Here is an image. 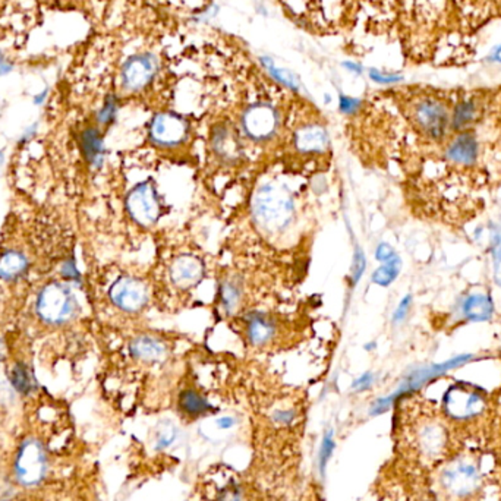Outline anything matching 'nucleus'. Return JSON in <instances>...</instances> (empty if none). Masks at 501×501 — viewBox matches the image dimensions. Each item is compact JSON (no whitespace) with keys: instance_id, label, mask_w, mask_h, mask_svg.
Returning <instances> with one entry per match:
<instances>
[{"instance_id":"obj_35","label":"nucleus","mask_w":501,"mask_h":501,"mask_svg":"<svg viewBox=\"0 0 501 501\" xmlns=\"http://www.w3.org/2000/svg\"><path fill=\"white\" fill-rule=\"evenodd\" d=\"M396 255V251L389 245V243H380V245L377 247L376 249V260L380 261V263H387L390 260H393Z\"/></svg>"},{"instance_id":"obj_9","label":"nucleus","mask_w":501,"mask_h":501,"mask_svg":"<svg viewBox=\"0 0 501 501\" xmlns=\"http://www.w3.org/2000/svg\"><path fill=\"white\" fill-rule=\"evenodd\" d=\"M414 119L419 131L428 138L439 141L447 134L450 116L440 101L427 98L419 101L414 110Z\"/></svg>"},{"instance_id":"obj_14","label":"nucleus","mask_w":501,"mask_h":501,"mask_svg":"<svg viewBox=\"0 0 501 501\" xmlns=\"http://www.w3.org/2000/svg\"><path fill=\"white\" fill-rule=\"evenodd\" d=\"M169 273L175 286L188 289L191 286H195L202 279L204 265L195 256L181 255L172 263Z\"/></svg>"},{"instance_id":"obj_39","label":"nucleus","mask_w":501,"mask_h":501,"mask_svg":"<svg viewBox=\"0 0 501 501\" xmlns=\"http://www.w3.org/2000/svg\"><path fill=\"white\" fill-rule=\"evenodd\" d=\"M62 276L69 281H80L81 276H80V272H78V268H76L73 260H68L65 264H63Z\"/></svg>"},{"instance_id":"obj_37","label":"nucleus","mask_w":501,"mask_h":501,"mask_svg":"<svg viewBox=\"0 0 501 501\" xmlns=\"http://www.w3.org/2000/svg\"><path fill=\"white\" fill-rule=\"evenodd\" d=\"M176 440V430H166L159 434V439L156 443V450H164V448L169 447Z\"/></svg>"},{"instance_id":"obj_13","label":"nucleus","mask_w":501,"mask_h":501,"mask_svg":"<svg viewBox=\"0 0 501 501\" xmlns=\"http://www.w3.org/2000/svg\"><path fill=\"white\" fill-rule=\"evenodd\" d=\"M156 69L157 62L150 55H138L130 58L122 68L123 87L131 89V91L144 88L152 80Z\"/></svg>"},{"instance_id":"obj_3","label":"nucleus","mask_w":501,"mask_h":501,"mask_svg":"<svg viewBox=\"0 0 501 501\" xmlns=\"http://www.w3.org/2000/svg\"><path fill=\"white\" fill-rule=\"evenodd\" d=\"M76 308L75 297L67 286L51 283L38 295L37 311L47 323H65L75 315Z\"/></svg>"},{"instance_id":"obj_12","label":"nucleus","mask_w":501,"mask_h":501,"mask_svg":"<svg viewBox=\"0 0 501 501\" xmlns=\"http://www.w3.org/2000/svg\"><path fill=\"white\" fill-rule=\"evenodd\" d=\"M480 141L472 132H460L444 151L448 163L456 169H471L480 160Z\"/></svg>"},{"instance_id":"obj_21","label":"nucleus","mask_w":501,"mask_h":501,"mask_svg":"<svg viewBox=\"0 0 501 501\" xmlns=\"http://www.w3.org/2000/svg\"><path fill=\"white\" fill-rule=\"evenodd\" d=\"M179 409L191 418H198L213 412V406L197 390L186 389L179 394Z\"/></svg>"},{"instance_id":"obj_48","label":"nucleus","mask_w":501,"mask_h":501,"mask_svg":"<svg viewBox=\"0 0 501 501\" xmlns=\"http://www.w3.org/2000/svg\"><path fill=\"white\" fill-rule=\"evenodd\" d=\"M3 161H5V156H3V152H2V151H0V167H2Z\"/></svg>"},{"instance_id":"obj_25","label":"nucleus","mask_w":501,"mask_h":501,"mask_svg":"<svg viewBox=\"0 0 501 501\" xmlns=\"http://www.w3.org/2000/svg\"><path fill=\"white\" fill-rule=\"evenodd\" d=\"M9 381L12 384V387L21 394H30L35 389V378L33 376V372L22 362L17 364L14 368H12Z\"/></svg>"},{"instance_id":"obj_38","label":"nucleus","mask_w":501,"mask_h":501,"mask_svg":"<svg viewBox=\"0 0 501 501\" xmlns=\"http://www.w3.org/2000/svg\"><path fill=\"white\" fill-rule=\"evenodd\" d=\"M339 106H340V110L346 114H352L355 113L359 106H361V101H359L358 98H353V97H348V96H340V100H339Z\"/></svg>"},{"instance_id":"obj_20","label":"nucleus","mask_w":501,"mask_h":501,"mask_svg":"<svg viewBox=\"0 0 501 501\" xmlns=\"http://www.w3.org/2000/svg\"><path fill=\"white\" fill-rule=\"evenodd\" d=\"M446 444V434L444 430L437 425V423H427L421 428L419 432V446L421 450L427 456H437L440 455Z\"/></svg>"},{"instance_id":"obj_17","label":"nucleus","mask_w":501,"mask_h":501,"mask_svg":"<svg viewBox=\"0 0 501 501\" xmlns=\"http://www.w3.org/2000/svg\"><path fill=\"white\" fill-rule=\"evenodd\" d=\"M277 334V327L273 318L264 314H251L247 318V336L254 346L270 344Z\"/></svg>"},{"instance_id":"obj_23","label":"nucleus","mask_w":501,"mask_h":501,"mask_svg":"<svg viewBox=\"0 0 501 501\" xmlns=\"http://www.w3.org/2000/svg\"><path fill=\"white\" fill-rule=\"evenodd\" d=\"M81 150L84 157L94 166H100L103 161V137L96 128H88L81 135Z\"/></svg>"},{"instance_id":"obj_2","label":"nucleus","mask_w":501,"mask_h":501,"mask_svg":"<svg viewBox=\"0 0 501 501\" xmlns=\"http://www.w3.org/2000/svg\"><path fill=\"white\" fill-rule=\"evenodd\" d=\"M471 359H472V355H460L453 359H448V361H446L443 364H435V365H431L427 368H419L414 372H410V374L405 378V381L401 384V387L397 389L393 394H390L387 397H383V399H378L372 403L371 415L384 414L385 410L390 409V406L393 403H396L397 401H401L402 397L412 394L414 392L419 390L423 384H427L431 380L440 377L441 374H444V372L468 364Z\"/></svg>"},{"instance_id":"obj_36","label":"nucleus","mask_w":501,"mask_h":501,"mask_svg":"<svg viewBox=\"0 0 501 501\" xmlns=\"http://www.w3.org/2000/svg\"><path fill=\"white\" fill-rule=\"evenodd\" d=\"M371 75V80L376 81V82H380V84H393V82H399L402 80L401 75H393V73H384V72H380L377 69H372L369 72Z\"/></svg>"},{"instance_id":"obj_41","label":"nucleus","mask_w":501,"mask_h":501,"mask_svg":"<svg viewBox=\"0 0 501 501\" xmlns=\"http://www.w3.org/2000/svg\"><path fill=\"white\" fill-rule=\"evenodd\" d=\"M14 495V486L5 478H0V501H9Z\"/></svg>"},{"instance_id":"obj_26","label":"nucleus","mask_w":501,"mask_h":501,"mask_svg":"<svg viewBox=\"0 0 501 501\" xmlns=\"http://www.w3.org/2000/svg\"><path fill=\"white\" fill-rule=\"evenodd\" d=\"M242 299V288L238 283V280L227 279L220 286V302L223 310L227 314H232L238 310V306Z\"/></svg>"},{"instance_id":"obj_24","label":"nucleus","mask_w":501,"mask_h":501,"mask_svg":"<svg viewBox=\"0 0 501 501\" xmlns=\"http://www.w3.org/2000/svg\"><path fill=\"white\" fill-rule=\"evenodd\" d=\"M477 114H478V107H477V105H475V101H472V100L460 101L459 105L455 107L453 116L450 119V125L455 131L462 132L473 123V121L477 119Z\"/></svg>"},{"instance_id":"obj_16","label":"nucleus","mask_w":501,"mask_h":501,"mask_svg":"<svg viewBox=\"0 0 501 501\" xmlns=\"http://www.w3.org/2000/svg\"><path fill=\"white\" fill-rule=\"evenodd\" d=\"M295 147L302 154H319L328 148V134L321 125H305L295 134Z\"/></svg>"},{"instance_id":"obj_30","label":"nucleus","mask_w":501,"mask_h":501,"mask_svg":"<svg viewBox=\"0 0 501 501\" xmlns=\"http://www.w3.org/2000/svg\"><path fill=\"white\" fill-rule=\"evenodd\" d=\"M216 501H242L239 484L235 480H230L220 488V491H217Z\"/></svg>"},{"instance_id":"obj_8","label":"nucleus","mask_w":501,"mask_h":501,"mask_svg":"<svg viewBox=\"0 0 501 501\" xmlns=\"http://www.w3.org/2000/svg\"><path fill=\"white\" fill-rule=\"evenodd\" d=\"M126 209L139 226L150 227L157 223L160 217V202L156 189L150 182L137 185L126 198Z\"/></svg>"},{"instance_id":"obj_5","label":"nucleus","mask_w":501,"mask_h":501,"mask_svg":"<svg viewBox=\"0 0 501 501\" xmlns=\"http://www.w3.org/2000/svg\"><path fill=\"white\" fill-rule=\"evenodd\" d=\"M46 471L47 456L43 444L34 439L24 441L15 460L18 482L25 486L37 485L44 478Z\"/></svg>"},{"instance_id":"obj_15","label":"nucleus","mask_w":501,"mask_h":501,"mask_svg":"<svg viewBox=\"0 0 501 501\" xmlns=\"http://www.w3.org/2000/svg\"><path fill=\"white\" fill-rule=\"evenodd\" d=\"M211 148L217 159L226 163H236L242 159V147L238 137L227 126H217L211 134Z\"/></svg>"},{"instance_id":"obj_4","label":"nucleus","mask_w":501,"mask_h":501,"mask_svg":"<svg viewBox=\"0 0 501 501\" xmlns=\"http://www.w3.org/2000/svg\"><path fill=\"white\" fill-rule=\"evenodd\" d=\"M444 412L456 421H468L478 416L485 409V397L469 385L455 384L443 397Z\"/></svg>"},{"instance_id":"obj_7","label":"nucleus","mask_w":501,"mask_h":501,"mask_svg":"<svg viewBox=\"0 0 501 501\" xmlns=\"http://www.w3.org/2000/svg\"><path fill=\"white\" fill-rule=\"evenodd\" d=\"M189 137L188 122L175 113H160L150 125L152 144L161 148H176L186 143Z\"/></svg>"},{"instance_id":"obj_19","label":"nucleus","mask_w":501,"mask_h":501,"mask_svg":"<svg viewBox=\"0 0 501 501\" xmlns=\"http://www.w3.org/2000/svg\"><path fill=\"white\" fill-rule=\"evenodd\" d=\"M462 311H464L466 319L475 321V323L490 321L494 311L493 299L484 293L469 295L464 302V306H462Z\"/></svg>"},{"instance_id":"obj_10","label":"nucleus","mask_w":501,"mask_h":501,"mask_svg":"<svg viewBox=\"0 0 501 501\" xmlns=\"http://www.w3.org/2000/svg\"><path fill=\"white\" fill-rule=\"evenodd\" d=\"M110 299L122 311L138 313L148 302V289L139 279L121 277L110 289Z\"/></svg>"},{"instance_id":"obj_18","label":"nucleus","mask_w":501,"mask_h":501,"mask_svg":"<svg viewBox=\"0 0 501 501\" xmlns=\"http://www.w3.org/2000/svg\"><path fill=\"white\" fill-rule=\"evenodd\" d=\"M131 355L144 362H157L166 358L167 344L154 336H138L131 343Z\"/></svg>"},{"instance_id":"obj_27","label":"nucleus","mask_w":501,"mask_h":501,"mask_svg":"<svg viewBox=\"0 0 501 501\" xmlns=\"http://www.w3.org/2000/svg\"><path fill=\"white\" fill-rule=\"evenodd\" d=\"M401 265H402V263H401L399 256H394L393 260H390L387 263H383V265L378 267L376 272L372 273L371 279L376 285L387 288L397 279V276H399Z\"/></svg>"},{"instance_id":"obj_43","label":"nucleus","mask_w":501,"mask_h":501,"mask_svg":"<svg viewBox=\"0 0 501 501\" xmlns=\"http://www.w3.org/2000/svg\"><path fill=\"white\" fill-rule=\"evenodd\" d=\"M236 425V419L234 416H225L217 421V427L220 430H230Z\"/></svg>"},{"instance_id":"obj_31","label":"nucleus","mask_w":501,"mask_h":501,"mask_svg":"<svg viewBox=\"0 0 501 501\" xmlns=\"http://www.w3.org/2000/svg\"><path fill=\"white\" fill-rule=\"evenodd\" d=\"M116 112H118V100L110 96L106 98L105 105H103L101 110L98 112V122L101 125L112 123L114 116H116Z\"/></svg>"},{"instance_id":"obj_45","label":"nucleus","mask_w":501,"mask_h":501,"mask_svg":"<svg viewBox=\"0 0 501 501\" xmlns=\"http://www.w3.org/2000/svg\"><path fill=\"white\" fill-rule=\"evenodd\" d=\"M46 97H47V89H44V91H42L40 94L35 96L34 103H35V105H42V103L46 100Z\"/></svg>"},{"instance_id":"obj_34","label":"nucleus","mask_w":501,"mask_h":501,"mask_svg":"<svg viewBox=\"0 0 501 501\" xmlns=\"http://www.w3.org/2000/svg\"><path fill=\"white\" fill-rule=\"evenodd\" d=\"M412 305V297L410 295H406V297L401 301L399 306L396 308V311L393 314V323H402V321L406 318V315L409 314V308Z\"/></svg>"},{"instance_id":"obj_29","label":"nucleus","mask_w":501,"mask_h":501,"mask_svg":"<svg viewBox=\"0 0 501 501\" xmlns=\"http://www.w3.org/2000/svg\"><path fill=\"white\" fill-rule=\"evenodd\" d=\"M264 63L267 65V69L268 72L273 75V78H276L279 82H281L283 85L292 88V89H298L299 88V84H298V80L295 78V75L290 73L289 71L286 69H280V68H276L273 63H270L268 60H264Z\"/></svg>"},{"instance_id":"obj_28","label":"nucleus","mask_w":501,"mask_h":501,"mask_svg":"<svg viewBox=\"0 0 501 501\" xmlns=\"http://www.w3.org/2000/svg\"><path fill=\"white\" fill-rule=\"evenodd\" d=\"M334 447H336V443H334V431H333V430H328V431L324 434L323 441H321V447H319L318 468H319L321 475H324V472H326L328 460H330L331 456H333Z\"/></svg>"},{"instance_id":"obj_44","label":"nucleus","mask_w":501,"mask_h":501,"mask_svg":"<svg viewBox=\"0 0 501 501\" xmlns=\"http://www.w3.org/2000/svg\"><path fill=\"white\" fill-rule=\"evenodd\" d=\"M10 71H12L10 65H8V63H6L2 58H0V76L8 73V72H10Z\"/></svg>"},{"instance_id":"obj_47","label":"nucleus","mask_w":501,"mask_h":501,"mask_svg":"<svg viewBox=\"0 0 501 501\" xmlns=\"http://www.w3.org/2000/svg\"><path fill=\"white\" fill-rule=\"evenodd\" d=\"M344 67L346 68H349V71H352V72H361V67H358V65H355V63H344Z\"/></svg>"},{"instance_id":"obj_1","label":"nucleus","mask_w":501,"mask_h":501,"mask_svg":"<svg viewBox=\"0 0 501 501\" xmlns=\"http://www.w3.org/2000/svg\"><path fill=\"white\" fill-rule=\"evenodd\" d=\"M251 210L256 225L270 235H279L293 222L295 201L283 185L267 182L255 192Z\"/></svg>"},{"instance_id":"obj_32","label":"nucleus","mask_w":501,"mask_h":501,"mask_svg":"<svg viewBox=\"0 0 501 501\" xmlns=\"http://www.w3.org/2000/svg\"><path fill=\"white\" fill-rule=\"evenodd\" d=\"M364 272H365V255L358 248L355 251L353 264H352V285H356L358 281L361 280Z\"/></svg>"},{"instance_id":"obj_22","label":"nucleus","mask_w":501,"mask_h":501,"mask_svg":"<svg viewBox=\"0 0 501 501\" xmlns=\"http://www.w3.org/2000/svg\"><path fill=\"white\" fill-rule=\"evenodd\" d=\"M28 270V260L17 251H8L0 255V279L15 280Z\"/></svg>"},{"instance_id":"obj_33","label":"nucleus","mask_w":501,"mask_h":501,"mask_svg":"<svg viewBox=\"0 0 501 501\" xmlns=\"http://www.w3.org/2000/svg\"><path fill=\"white\" fill-rule=\"evenodd\" d=\"M295 419H297V412L292 409H279L273 414V421L279 425H292Z\"/></svg>"},{"instance_id":"obj_46","label":"nucleus","mask_w":501,"mask_h":501,"mask_svg":"<svg viewBox=\"0 0 501 501\" xmlns=\"http://www.w3.org/2000/svg\"><path fill=\"white\" fill-rule=\"evenodd\" d=\"M491 60L501 63V44L494 50V53L491 55Z\"/></svg>"},{"instance_id":"obj_6","label":"nucleus","mask_w":501,"mask_h":501,"mask_svg":"<svg viewBox=\"0 0 501 501\" xmlns=\"http://www.w3.org/2000/svg\"><path fill=\"white\" fill-rule=\"evenodd\" d=\"M481 473L472 462L466 459L455 460L441 473L444 491L453 497H468L480 488Z\"/></svg>"},{"instance_id":"obj_11","label":"nucleus","mask_w":501,"mask_h":501,"mask_svg":"<svg viewBox=\"0 0 501 501\" xmlns=\"http://www.w3.org/2000/svg\"><path fill=\"white\" fill-rule=\"evenodd\" d=\"M242 126L249 138L255 141H265L272 138L277 131V113L273 107L267 105L252 106L243 114Z\"/></svg>"},{"instance_id":"obj_42","label":"nucleus","mask_w":501,"mask_h":501,"mask_svg":"<svg viewBox=\"0 0 501 501\" xmlns=\"http://www.w3.org/2000/svg\"><path fill=\"white\" fill-rule=\"evenodd\" d=\"M9 401H12L10 385L0 377V402H9Z\"/></svg>"},{"instance_id":"obj_40","label":"nucleus","mask_w":501,"mask_h":501,"mask_svg":"<svg viewBox=\"0 0 501 501\" xmlns=\"http://www.w3.org/2000/svg\"><path fill=\"white\" fill-rule=\"evenodd\" d=\"M372 383H374V376H372L371 372H365V374H362L361 377L353 381L352 389L356 392H365L371 387Z\"/></svg>"}]
</instances>
